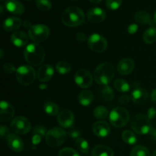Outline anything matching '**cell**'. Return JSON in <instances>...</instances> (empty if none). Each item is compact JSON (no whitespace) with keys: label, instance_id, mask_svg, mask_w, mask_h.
Returning <instances> with one entry per match:
<instances>
[{"label":"cell","instance_id":"1","mask_svg":"<svg viewBox=\"0 0 156 156\" xmlns=\"http://www.w3.org/2000/svg\"><path fill=\"white\" fill-rule=\"evenodd\" d=\"M45 50L44 47L37 43H31L26 47L24 51L25 60L33 66L41 65L45 59Z\"/></svg>","mask_w":156,"mask_h":156},{"label":"cell","instance_id":"2","mask_svg":"<svg viewBox=\"0 0 156 156\" xmlns=\"http://www.w3.org/2000/svg\"><path fill=\"white\" fill-rule=\"evenodd\" d=\"M61 18L66 26L74 27L83 24L85 21V14L80 8L72 6L62 12Z\"/></svg>","mask_w":156,"mask_h":156},{"label":"cell","instance_id":"3","mask_svg":"<svg viewBox=\"0 0 156 156\" xmlns=\"http://www.w3.org/2000/svg\"><path fill=\"white\" fill-rule=\"evenodd\" d=\"M114 76V67L111 62H105L100 64L95 69L94 79L98 85H108Z\"/></svg>","mask_w":156,"mask_h":156},{"label":"cell","instance_id":"4","mask_svg":"<svg viewBox=\"0 0 156 156\" xmlns=\"http://www.w3.org/2000/svg\"><path fill=\"white\" fill-rule=\"evenodd\" d=\"M131 127L134 132L140 135H146L150 133L152 129L150 120L147 116L143 114H137L131 120Z\"/></svg>","mask_w":156,"mask_h":156},{"label":"cell","instance_id":"5","mask_svg":"<svg viewBox=\"0 0 156 156\" xmlns=\"http://www.w3.org/2000/svg\"><path fill=\"white\" fill-rule=\"evenodd\" d=\"M110 122L117 128L123 127L129 120V114L126 109L122 107L114 108L110 113Z\"/></svg>","mask_w":156,"mask_h":156},{"label":"cell","instance_id":"6","mask_svg":"<svg viewBox=\"0 0 156 156\" xmlns=\"http://www.w3.org/2000/svg\"><path fill=\"white\" fill-rule=\"evenodd\" d=\"M66 133L60 127H53L45 136L47 145L51 148H57L63 144L66 139Z\"/></svg>","mask_w":156,"mask_h":156},{"label":"cell","instance_id":"7","mask_svg":"<svg viewBox=\"0 0 156 156\" xmlns=\"http://www.w3.org/2000/svg\"><path fill=\"white\" fill-rule=\"evenodd\" d=\"M16 79L18 83L21 85H30L36 79V72L33 67L30 66L23 65L18 67L16 71Z\"/></svg>","mask_w":156,"mask_h":156},{"label":"cell","instance_id":"8","mask_svg":"<svg viewBox=\"0 0 156 156\" xmlns=\"http://www.w3.org/2000/svg\"><path fill=\"white\" fill-rule=\"evenodd\" d=\"M50 35V29L44 24H34L28 30V36L34 43L45 41Z\"/></svg>","mask_w":156,"mask_h":156},{"label":"cell","instance_id":"9","mask_svg":"<svg viewBox=\"0 0 156 156\" xmlns=\"http://www.w3.org/2000/svg\"><path fill=\"white\" fill-rule=\"evenodd\" d=\"M11 128L15 133L18 135H24L30 130L31 124L27 118L22 116H18L12 121Z\"/></svg>","mask_w":156,"mask_h":156},{"label":"cell","instance_id":"10","mask_svg":"<svg viewBox=\"0 0 156 156\" xmlns=\"http://www.w3.org/2000/svg\"><path fill=\"white\" fill-rule=\"evenodd\" d=\"M88 45L91 50L97 53L105 51L108 47V42L104 37L98 34H93L88 38Z\"/></svg>","mask_w":156,"mask_h":156},{"label":"cell","instance_id":"11","mask_svg":"<svg viewBox=\"0 0 156 156\" xmlns=\"http://www.w3.org/2000/svg\"><path fill=\"white\" fill-rule=\"evenodd\" d=\"M75 82L80 88H89L92 85V75L86 69H79L76 72L75 75Z\"/></svg>","mask_w":156,"mask_h":156},{"label":"cell","instance_id":"12","mask_svg":"<svg viewBox=\"0 0 156 156\" xmlns=\"http://www.w3.org/2000/svg\"><path fill=\"white\" fill-rule=\"evenodd\" d=\"M57 120L62 127L69 128L74 123V115L69 110L63 109L58 114Z\"/></svg>","mask_w":156,"mask_h":156},{"label":"cell","instance_id":"13","mask_svg":"<svg viewBox=\"0 0 156 156\" xmlns=\"http://www.w3.org/2000/svg\"><path fill=\"white\" fill-rule=\"evenodd\" d=\"M15 109L10 103L2 101L0 104V120L8 122L14 117Z\"/></svg>","mask_w":156,"mask_h":156},{"label":"cell","instance_id":"14","mask_svg":"<svg viewBox=\"0 0 156 156\" xmlns=\"http://www.w3.org/2000/svg\"><path fill=\"white\" fill-rule=\"evenodd\" d=\"M54 74V69L51 65L44 64L37 72V79L41 82H47L52 79Z\"/></svg>","mask_w":156,"mask_h":156},{"label":"cell","instance_id":"15","mask_svg":"<svg viewBox=\"0 0 156 156\" xmlns=\"http://www.w3.org/2000/svg\"><path fill=\"white\" fill-rule=\"evenodd\" d=\"M134 69H135V62L129 58H125L122 59L117 65V71L123 76L130 74Z\"/></svg>","mask_w":156,"mask_h":156},{"label":"cell","instance_id":"16","mask_svg":"<svg viewBox=\"0 0 156 156\" xmlns=\"http://www.w3.org/2000/svg\"><path fill=\"white\" fill-rule=\"evenodd\" d=\"M131 99L136 105H144L149 100V94L144 88H135L131 94Z\"/></svg>","mask_w":156,"mask_h":156},{"label":"cell","instance_id":"17","mask_svg":"<svg viewBox=\"0 0 156 156\" xmlns=\"http://www.w3.org/2000/svg\"><path fill=\"white\" fill-rule=\"evenodd\" d=\"M88 21L92 23H101L106 18V13L101 8H93L90 9L87 14Z\"/></svg>","mask_w":156,"mask_h":156},{"label":"cell","instance_id":"18","mask_svg":"<svg viewBox=\"0 0 156 156\" xmlns=\"http://www.w3.org/2000/svg\"><path fill=\"white\" fill-rule=\"evenodd\" d=\"M92 131L98 137H106L111 132L109 124L105 121H98L93 125Z\"/></svg>","mask_w":156,"mask_h":156},{"label":"cell","instance_id":"19","mask_svg":"<svg viewBox=\"0 0 156 156\" xmlns=\"http://www.w3.org/2000/svg\"><path fill=\"white\" fill-rule=\"evenodd\" d=\"M5 7L9 12L15 15H22L25 11V8L22 3L18 0H6Z\"/></svg>","mask_w":156,"mask_h":156},{"label":"cell","instance_id":"20","mask_svg":"<svg viewBox=\"0 0 156 156\" xmlns=\"http://www.w3.org/2000/svg\"><path fill=\"white\" fill-rule=\"evenodd\" d=\"M11 41L17 47H23L28 44V37L24 31L17 30L11 36Z\"/></svg>","mask_w":156,"mask_h":156},{"label":"cell","instance_id":"21","mask_svg":"<svg viewBox=\"0 0 156 156\" xmlns=\"http://www.w3.org/2000/svg\"><path fill=\"white\" fill-rule=\"evenodd\" d=\"M22 24V21L16 17H9L3 23V28L8 32H15Z\"/></svg>","mask_w":156,"mask_h":156},{"label":"cell","instance_id":"22","mask_svg":"<svg viewBox=\"0 0 156 156\" xmlns=\"http://www.w3.org/2000/svg\"><path fill=\"white\" fill-rule=\"evenodd\" d=\"M7 143L12 150L15 152H20L24 149V143L18 136L11 133L7 139Z\"/></svg>","mask_w":156,"mask_h":156},{"label":"cell","instance_id":"23","mask_svg":"<svg viewBox=\"0 0 156 156\" xmlns=\"http://www.w3.org/2000/svg\"><path fill=\"white\" fill-rule=\"evenodd\" d=\"M134 18L136 21L137 23L142 24V25H146V24H153L154 21H152L150 15L146 11H139L134 15Z\"/></svg>","mask_w":156,"mask_h":156},{"label":"cell","instance_id":"24","mask_svg":"<svg viewBox=\"0 0 156 156\" xmlns=\"http://www.w3.org/2000/svg\"><path fill=\"white\" fill-rule=\"evenodd\" d=\"M92 156H114V152L110 147L104 145H98L91 152Z\"/></svg>","mask_w":156,"mask_h":156},{"label":"cell","instance_id":"25","mask_svg":"<svg viewBox=\"0 0 156 156\" xmlns=\"http://www.w3.org/2000/svg\"><path fill=\"white\" fill-rule=\"evenodd\" d=\"M94 99L93 93L89 90L82 91L79 94V102L83 106H88L91 104Z\"/></svg>","mask_w":156,"mask_h":156},{"label":"cell","instance_id":"26","mask_svg":"<svg viewBox=\"0 0 156 156\" xmlns=\"http://www.w3.org/2000/svg\"><path fill=\"white\" fill-rule=\"evenodd\" d=\"M143 41L146 44H152L156 41V27H149L143 34Z\"/></svg>","mask_w":156,"mask_h":156},{"label":"cell","instance_id":"27","mask_svg":"<svg viewBox=\"0 0 156 156\" xmlns=\"http://www.w3.org/2000/svg\"><path fill=\"white\" fill-rule=\"evenodd\" d=\"M114 86L115 89L120 92H127L130 89L129 83L121 79H116L114 83Z\"/></svg>","mask_w":156,"mask_h":156},{"label":"cell","instance_id":"28","mask_svg":"<svg viewBox=\"0 0 156 156\" xmlns=\"http://www.w3.org/2000/svg\"><path fill=\"white\" fill-rule=\"evenodd\" d=\"M44 111L50 116H56L59 114V106L53 102H47L44 106Z\"/></svg>","mask_w":156,"mask_h":156},{"label":"cell","instance_id":"29","mask_svg":"<svg viewBox=\"0 0 156 156\" xmlns=\"http://www.w3.org/2000/svg\"><path fill=\"white\" fill-rule=\"evenodd\" d=\"M76 146L79 152L83 154H88L89 152V145L83 138H77L76 140Z\"/></svg>","mask_w":156,"mask_h":156},{"label":"cell","instance_id":"30","mask_svg":"<svg viewBox=\"0 0 156 156\" xmlns=\"http://www.w3.org/2000/svg\"><path fill=\"white\" fill-rule=\"evenodd\" d=\"M71 65L66 61H60L56 65V70L61 75L68 74L71 71Z\"/></svg>","mask_w":156,"mask_h":156},{"label":"cell","instance_id":"31","mask_svg":"<svg viewBox=\"0 0 156 156\" xmlns=\"http://www.w3.org/2000/svg\"><path fill=\"white\" fill-rule=\"evenodd\" d=\"M122 139L126 143L129 145H134L136 143L137 138L135 134L130 130H125L122 133Z\"/></svg>","mask_w":156,"mask_h":156},{"label":"cell","instance_id":"32","mask_svg":"<svg viewBox=\"0 0 156 156\" xmlns=\"http://www.w3.org/2000/svg\"><path fill=\"white\" fill-rule=\"evenodd\" d=\"M129 156H151L150 152L145 146H136L132 149Z\"/></svg>","mask_w":156,"mask_h":156},{"label":"cell","instance_id":"33","mask_svg":"<svg viewBox=\"0 0 156 156\" xmlns=\"http://www.w3.org/2000/svg\"><path fill=\"white\" fill-rule=\"evenodd\" d=\"M94 117L99 120H105L108 117V111L106 108L103 106H98L94 110Z\"/></svg>","mask_w":156,"mask_h":156},{"label":"cell","instance_id":"34","mask_svg":"<svg viewBox=\"0 0 156 156\" xmlns=\"http://www.w3.org/2000/svg\"><path fill=\"white\" fill-rule=\"evenodd\" d=\"M101 95L105 100L112 101L114 99L115 94H114V90H113V88L111 86L106 85L101 90Z\"/></svg>","mask_w":156,"mask_h":156},{"label":"cell","instance_id":"35","mask_svg":"<svg viewBox=\"0 0 156 156\" xmlns=\"http://www.w3.org/2000/svg\"><path fill=\"white\" fill-rule=\"evenodd\" d=\"M36 5L42 12H48L51 9L52 4L50 0H37Z\"/></svg>","mask_w":156,"mask_h":156},{"label":"cell","instance_id":"36","mask_svg":"<svg viewBox=\"0 0 156 156\" xmlns=\"http://www.w3.org/2000/svg\"><path fill=\"white\" fill-rule=\"evenodd\" d=\"M123 0H107L106 5L110 10H117L121 5Z\"/></svg>","mask_w":156,"mask_h":156},{"label":"cell","instance_id":"37","mask_svg":"<svg viewBox=\"0 0 156 156\" xmlns=\"http://www.w3.org/2000/svg\"><path fill=\"white\" fill-rule=\"evenodd\" d=\"M59 156H80L78 152L71 148H64L59 152Z\"/></svg>","mask_w":156,"mask_h":156},{"label":"cell","instance_id":"38","mask_svg":"<svg viewBox=\"0 0 156 156\" xmlns=\"http://www.w3.org/2000/svg\"><path fill=\"white\" fill-rule=\"evenodd\" d=\"M2 68L5 73H6L7 74H12L14 73H16L17 71V69H15V66L13 64L10 63V62H5V63H4Z\"/></svg>","mask_w":156,"mask_h":156},{"label":"cell","instance_id":"39","mask_svg":"<svg viewBox=\"0 0 156 156\" xmlns=\"http://www.w3.org/2000/svg\"><path fill=\"white\" fill-rule=\"evenodd\" d=\"M34 133L37 134V135H39L41 136H44V135L46 136L47 134V129L44 126H41V125H38V126H36L34 129Z\"/></svg>","mask_w":156,"mask_h":156},{"label":"cell","instance_id":"40","mask_svg":"<svg viewBox=\"0 0 156 156\" xmlns=\"http://www.w3.org/2000/svg\"><path fill=\"white\" fill-rule=\"evenodd\" d=\"M10 134L11 133L9 129H8L6 126H2V125L1 128H0V135H1L2 139L4 140H7L8 137H9V136L10 135Z\"/></svg>","mask_w":156,"mask_h":156},{"label":"cell","instance_id":"41","mask_svg":"<svg viewBox=\"0 0 156 156\" xmlns=\"http://www.w3.org/2000/svg\"><path fill=\"white\" fill-rule=\"evenodd\" d=\"M138 28L139 26L136 24H132L128 26L127 32L129 34H133L136 33V31L138 30Z\"/></svg>","mask_w":156,"mask_h":156},{"label":"cell","instance_id":"42","mask_svg":"<svg viewBox=\"0 0 156 156\" xmlns=\"http://www.w3.org/2000/svg\"><path fill=\"white\" fill-rule=\"evenodd\" d=\"M130 99L131 97H129V95H123L121 97H120V98H119V103L123 105H127L129 102V101H130Z\"/></svg>","mask_w":156,"mask_h":156},{"label":"cell","instance_id":"43","mask_svg":"<svg viewBox=\"0 0 156 156\" xmlns=\"http://www.w3.org/2000/svg\"><path fill=\"white\" fill-rule=\"evenodd\" d=\"M156 115V111L154 108H151L148 110L147 111V117L149 120H152V119L155 118Z\"/></svg>","mask_w":156,"mask_h":156},{"label":"cell","instance_id":"44","mask_svg":"<svg viewBox=\"0 0 156 156\" xmlns=\"http://www.w3.org/2000/svg\"><path fill=\"white\" fill-rule=\"evenodd\" d=\"M76 38H77L78 41H80V42H84V41L86 40V34L80 32V33L77 34V35H76Z\"/></svg>","mask_w":156,"mask_h":156},{"label":"cell","instance_id":"45","mask_svg":"<svg viewBox=\"0 0 156 156\" xmlns=\"http://www.w3.org/2000/svg\"><path fill=\"white\" fill-rule=\"evenodd\" d=\"M41 136L37 135V134H34L33 139H32V143H33L34 145H37L38 143L41 142Z\"/></svg>","mask_w":156,"mask_h":156},{"label":"cell","instance_id":"46","mask_svg":"<svg viewBox=\"0 0 156 156\" xmlns=\"http://www.w3.org/2000/svg\"><path fill=\"white\" fill-rule=\"evenodd\" d=\"M151 99L152 101L156 103V88L152 90V93H151Z\"/></svg>","mask_w":156,"mask_h":156},{"label":"cell","instance_id":"47","mask_svg":"<svg viewBox=\"0 0 156 156\" xmlns=\"http://www.w3.org/2000/svg\"><path fill=\"white\" fill-rule=\"evenodd\" d=\"M69 134H70V136H71V137H73V138H77V137L80 135L79 132H78V131H76V130L69 133Z\"/></svg>","mask_w":156,"mask_h":156},{"label":"cell","instance_id":"48","mask_svg":"<svg viewBox=\"0 0 156 156\" xmlns=\"http://www.w3.org/2000/svg\"><path fill=\"white\" fill-rule=\"evenodd\" d=\"M23 26H24V27H25V28H28V29H30V27H31V24H30V21H24V22L23 23Z\"/></svg>","mask_w":156,"mask_h":156},{"label":"cell","instance_id":"49","mask_svg":"<svg viewBox=\"0 0 156 156\" xmlns=\"http://www.w3.org/2000/svg\"><path fill=\"white\" fill-rule=\"evenodd\" d=\"M150 133H151V135H152V136L156 140V129H154V128H152V131H151Z\"/></svg>","mask_w":156,"mask_h":156},{"label":"cell","instance_id":"50","mask_svg":"<svg viewBox=\"0 0 156 156\" xmlns=\"http://www.w3.org/2000/svg\"><path fill=\"white\" fill-rule=\"evenodd\" d=\"M92 3H95V4H97V3H100L102 1V0H89Z\"/></svg>","mask_w":156,"mask_h":156},{"label":"cell","instance_id":"51","mask_svg":"<svg viewBox=\"0 0 156 156\" xmlns=\"http://www.w3.org/2000/svg\"><path fill=\"white\" fill-rule=\"evenodd\" d=\"M40 88H43V89H45V88H47V85H40L39 86Z\"/></svg>","mask_w":156,"mask_h":156},{"label":"cell","instance_id":"52","mask_svg":"<svg viewBox=\"0 0 156 156\" xmlns=\"http://www.w3.org/2000/svg\"><path fill=\"white\" fill-rule=\"evenodd\" d=\"M0 51H1V58L3 57V55H4V53H3V50L2 49H1L0 50Z\"/></svg>","mask_w":156,"mask_h":156},{"label":"cell","instance_id":"53","mask_svg":"<svg viewBox=\"0 0 156 156\" xmlns=\"http://www.w3.org/2000/svg\"><path fill=\"white\" fill-rule=\"evenodd\" d=\"M154 22H155V24H156V12H155V15H154Z\"/></svg>","mask_w":156,"mask_h":156},{"label":"cell","instance_id":"54","mask_svg":"<svg viewBox=\"0 0 156 156\" xmlns=\"http://www.w3.org/2000/svg\"><path fill=\"white\" fill-rule=\"evenodd\" d=\"M0 8H1V13L2 14L3 13V7H2V5L0 6Z\"/></svg>","mask_w":156,"mask_h":156},{"label":"cell","instance_id":"55","mask_svg":"<svg viewBox=\"0 0 156 156\" xmlns=\"http://www.w3.org/2000/svg\"><path fill=\"white\" fill-rule=\"evenodd\" d=\"M152 156H156V150L155 151V152H154V153H153V155H152Z\"/></svg>","mask_w":156,"mask_h":156},{"label":"cell","instance_id":"56","mask_svg":"<svg viewBox=\"0 0 156 156\" xmlns=\"http://www.w3.org/2000/svg\"><path fill=\"white\" fill-rule=\"evenodd\" d=\"M26 1H30V0H26Z\"/></svg>","mask_w":156,"mask_h":156}]
</instances>
